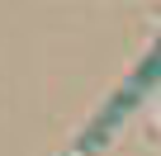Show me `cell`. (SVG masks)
<instances>
[{"label":"cell","mask_w":161,"mask_h":156,"mask_svg":"<svg viewBox=\"0 0 161 156\" xmlns=\"http://www.w3.org/2000/svg\"><path fill=\"white\" fill-rule=\"evenodd\" d=\"M156 81H161V38H156V47H152V52L137 62V71H133L128 81L119 85V95H114V100L100 109V118H95L86 132L76 137V147H71L66 156H95V151H100V147H104V142L119 132V123H123V118H128V114H133V109L147 100V90H152Z\"/></svg>","instance_id":"obj_1"}]
</instances>
